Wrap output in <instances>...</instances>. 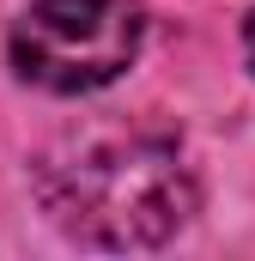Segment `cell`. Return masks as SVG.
I'll return each mask as SVG.
<instances>
[{
    "instance_id": "3",
    "label": "cell",
    "mask_w": 255,
    "mask_h": 261,
    "mask_svg": "<svg viewBox=\"0 0 255 261\" xmlns=\"http://www.w3.org/2000/svg\"><path fill=\"white\" fill-rule=\"evenodd\" d=\"M243 43H249V67H255V12H249V31H243Z\"/></svg>"
},
{
    "instance_id": "2",
    "label": "cell",
    "mask_w": 255,
    "mask_h": 261,
    "mask_svg": "<svg viewBox=\"0 0 255 261\" xmlns=\"http://www.w3.org/2000/svg\"><path fill=\"white\" fill-rule=\"evenodd\" d=\"M140 37L134 0H37L12 24V67L43 91H97L134 67Z\"/></svg>"
},
{
    "instance_id": "1",
    "label": "cell",
    "mask_w": 255,
    "mask_h": 261,
    "mask_svg": "<svg viewBox=\"0 0 255 261\" xmlns=\"http://www.w3.org/2000/svg\"><path fill=\"white\" fill-rule=\"evenodd\" d=\"M43 206L73 237L110 243V249H146L164 243L194 213L189 164L170 140L140 128H85L37 164Z\"/></svg>"
}]
</instances>
